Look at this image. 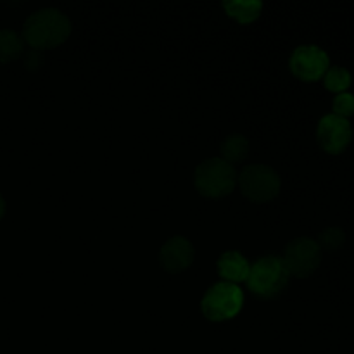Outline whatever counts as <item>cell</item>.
<instances>
[{
  "instance_id": "6da1fadb",
  "label": "cell",
  "mask_w": 354,
  "mask_h": 354,
  "mask_svg": "<svg viewBox=\"0 0 354 354\" xmlns=\"http://www.w3.org/2000/svg\"><path fill=\"white\" fill-rule=\"evenodd\" d=\"M71 23L68 16L54 7H45L31 14L23 26V40L35 50L59 47L68 40Z\"/></svg>"
},
{
  "instance_id": "7a4b0ae2",
  "label": "cell",
  "mask_w": 354,
  "mask_h": 354,
  "mask_svg": "<svg viewBox=\"0 0 354 354\" xmlns=\"http://www.w3.org/2000/svg\"><path fill=\"white\" fill-rule=\"evenodd\" d=\"M290 273L286 263L279 256L259 258L251 266L248 277V289L259 299H275L287 287Z\"/></svg>"
},
{
  "instance_id": "3957f363",
  "label": "cell",
  "mask_w": 354,
  "mask_h": 354,
  "mask_svg": "<svg viewBox=\"0 0 354 354\" xmlns=\"http://www.w3.org/2000/svg\"><path fill=\"white\" fill-rule=\"evenodd\" d=\"M194 183L201 196L220 199L228 196L237 185V171L221 158H211L201 162L194 173Z\"/></svg>"
},
{
  "instance_id": "277c9868",
  "label": "cell",
  "mask_w": 354,
  "mask_h": 354,
  "mask_svg": "<svg viewBox=\"0 0 354 354\" xmlns=\"http://www.w3.org/2000/svg\"><path fill=\"white\" fill-rule=\"evenodd\" d=\"M237 185L252 203H268L280 194L282 180L268 165H249L237 175Z\"/></svg>"
},
{
  "instance_id": "5b68a950",
  "label": "cell",
  "mask_w": 354,
  "mask_h": 354,
  "mask_svg": "<svg viewBox=\"0 0 354 354\" xmlns=\"http://www.w3.org/2000/svg\"><path fill=\"white\" fill-rule=\"evenodd\" d=\"M244 294L241 287L230 282L214 283L201 301L203 315L211 322H227L237 317L242 310Z\"/></svg>"
},
{
  "instance_id": "8992f818",
  "label": "cell",
  "mask_w": 354,
  "mask_h": 354,
  "mask_svg": "<svg viewBox=\"0 0 354 354\" xmlns=\"http://www.w3.org/2000/svg\"><path fill=\"white\" fill-rule=\"evenodd\" d=\"M283 263L290 275L306 279L313 275L322 263V249L315 239L296 237L286 245Z\"/></svg>"
},
{
  "instance_id": "52a82bcc",
  "label": "cell",
  "mask_w": 354,
  "mask_h": 354,
  "mask_svg": "<svg viewBox=\"0 0 354 354\" xmlns=\"http://www.w3.org/2000/svg\"><path fill=\"white\" fill-rule=\"evenodd\" d=\"M289 68L296 78L303 82H317L324 78L327 69L330 68V59L324 48L317 45H303L292 52Z\"/></svg>"
},
{
  "instance_id": "ba28073f",
  "label": "cell",
  "mask_w": 354,
  "mask_h": 354,
  "mask_svg": "<svg viewBox=\"0 0 354 354\" xmlns=\"http://www.w3.org/2000/svg\"><path fill=\"white\" fill-rule=\"evenodd\" d=\"M317 140L327 154H342L353 140L351 123L335 114H327L318 121Z\"/></svg>"
},
{
  "instance_id": "9c48e42d",
  "label": "cell",
  "mask_w": 354,
  "mask_h": 354,
  "mask_svg": "<svg viewBox=\"0 0 354 354\" xmlns=\"http://www.w3.org/2000/svg\"><path fill=\"white\" fill-rule=\"evenodd\" d=\"M194 245L185 237H171L159 251V263L168 273H182L192 265Z\"/></svg>"
},
{
  "instance_id": "30bf717a",
  "label": "cell",
  "mask_w": 354,
  "mask_h": 354,
  "mask_svg": "<svg viewBox=\"0 0 354 354\" xmlns=\"http://www.w3.org/2000/svg\"><path fill=\"white\" fill-rule=\"evenodd\" d=\"M251 272L249 261L237 251H228L218 259V273L225 282L237 286V282H245Z\"/></svg>"
},
{
  "instance_id": "8fae6325",
  "label": "cell",
  "mask_w": 354,
  "mask_h": 354,
  "mask_svg": "<svg viewBox=\"0 0 354 354\" xmlns=\"http://www.w3.org/2000/svg\"><path fill=\"white\" fill-rule=\"evenodd\" d=\"M221 159L228 165L234 166L235 162H241L249 154V140L241 133H232L221 142L220 145Z\"/></svg>"
},
{
  "instance_id": "7c38bea8",
  "label": "cell",
  "mask_w": 354,
  "mask_h": 354,
  "mask_svg": "<svg viewBox=\"0 0 354 354\" xmlns=\"http://www.w3.org/2000/svg\"><path fill=\"white\" fill-rule=\"evenodd\" d=\"M24 40L14 30H0V62H12L23 55Z\"/></svg>"
},
{
  "instance_id": "4fadbf2b",
  "label": "cell",
  "mask_w": 354,
  "mask_h": 354,
  "mask_svg": "<svg viewBox=\"0 0 354 354\" xmlns=\"http://www.w3.org/2000/svg\"><path fill=\"white\" fill-rule=\"evenodd\" d=\"M225 10L230 17L237 19L239 23L249 24L256 21L261 14V2H223Z\"/></svg>"
},
{
  "instance_id": "5bb4252c",
  "label": "cell",
  "mask_w": 354,
  "mask_h": 354,
  "mask_svg": "<svg viewBox=\"0 0 354 354\" xmlns=\"http://www.w3.org/2000/svg\"><path fill=\"white\" fill-rule=\"evenodd\" d=\"M351 73L346 68H341V66H332V68L327 69V73L324 76L325 88L334 93H344L351 86Z\"/></svg>"
},
{
  "instance_id": "9a60e30c",
  "label": "cell",
  "mask_w": 354,
  "mask_h": 354,
  "mask_svg": "<svg viewBox=\"0 0 354 354\" xmlns=\"http://www.w3.org/2000/svg\"><path fill=\"white\" fill-rule=\"evenodd\" d=\"M318 245H320V249H325V251H337V249H341L342 245H344L346 242V234L342 228L339 227H328L325 228V230L320 232V235H318Z\"/></svg>"
},
{
  "instance_id": "2e32d148",
  "label": "cell",
  "mask_w": 354,
  "mask_h": 354,
  "mask_svg": "<svg viewBox=\"0 0 354 354\" xmlns=\"http://www.w3.org/2000/svg\"><path fill=\"white\" fill-rule=\"evenodd\" d=\"M332 109H334L335 116H341L344 120H349V118L354 114V95L349 92L337 93L334 99V104H332Z\"/></svg>"
},
{
  "instance_id": "e0dca14e",
  "label": "cell",
  "mask_w": 354,
  "mask_h": 354,
  "mask_svg": "<svg viewBox=\"0 0 354 354\" xmlns=\"http://www.w3.org/2000/svg\"><path fill=\"white\" fill-rule=\"evenodd\" d=\"M3 214H6V201H3L2 194H0V220L3 218Z\"/></svg>"
}]
</instances>
